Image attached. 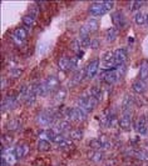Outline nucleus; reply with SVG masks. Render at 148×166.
<instances>
[{"label": "nucleus", "mask_w": 148, "mask_h": 166, "mask_svg": "<svg viewBox=\"0 0 148 166\" xmlns=\"http://www.w3.org/2000/svg\"><path fill=\"white\" fill-rule=\"evenodd\" d=\"M59 84H61V81H59V78L56 75H49L42 84H40V94L42 96H47L48 94H50L52 91H54Z\"/></svg>", "instance_id": "obj_1"}, {"label": "nucleus", "mask_w": 148, "mask_h": 166, "mask_svg": "<svg viewBox=\"0 0 148 166\" xmlns=\"http://www.w3.org/2000/svg\"><path fill=\"white\" fill-rule=\"evenodd\" d=\"M126 73V68L124 65L123 66H119V68H115L113 70H107L104 74H103V80L108 84H114V83H118L124 75Z\"/></svg>", "instance_id": "obj_2"}, {"label": "nucleus", "mask_w": 148, "mask_h": 166, "mask_svg": "<svg viewBox=\"0 0 148 166\" xmlns=\"http://www.w3.org/2000/svg\"><path fill=\"white\" fill-rule=\"evenodd\" d=\"M97 103H98V101L96 100V99H93L91 95H89V96H88V95H82V96H79V99H78V106L82 108L87 114H88V113H92V111L94 110Z\"/></svg>", "instance_id": "obj_3"}, {"label": "nucleus", "mask_w": 148, "mask_h": 166, "mask_svg": "<svg viewBox=\"0 0 148 166\" xmlns=\"http://www.w3.org/2000/svg\"><path fill=\"white\" fill-rule=\"evenodd\" d=\"M54 117H55V116L53 115L52 111H49V110H43V111H40V113L38 114L37 121H38V124H40L42 126H49V125L53 124Z\"/></svg>", "instance_id": "obj_4"}, {"label": "nucleus", "mask_w": 148, "mask_h": 166, "mask_svg": "<svg viewBox=\"0 0 148 166\" xmlns=\"http://www.w3.org/2000/svg\"><path fill=\"white\" fill-rule=\"evenodd\" d=\"M102 64L103 68L107 70H113L117 68L115 61H114V51H107L102 55Z\"/></svg>", "instance_id": "obj_5"}, {"label": "nucleus", "mask_w": 148, "mask_h": 166, "mask_svg": "<svg viewBox=\"0 0 148 166\" xmlns=\"http://www.w3.org/2000/svg\"><path fill=\"white\" fill-rule=\"evenodd\" d=\"M134 129L139 135H147L148 134V120H147L146 115L138 116V119L136 121V125H134Z\"/></svg>", "instance_id": "obj_6"}, {"label": "nucleus", "mask_w": 148, "mask_h": 166, "mask_svg": "<svg viewBox=\"0 0 148 166\" xmlns=\"http://www.w3.org/2000/svg\"><path fill=\"white\" fill-rule=\"evenodd\" d=\"M99 65H101V60L99 59H93L89 64H88L87 69H85V75H87L88 79H93L98 74Z\"/></svg>", "instance_id": "obj_7"}, {"label": "nucleus", "mask_w": 148, "mask_h": 166, "mask_svg": "<svg viewBox=\"0 0 148 166\" xmlns=\"http://www.w3.org/2000/svg\"><path fill=\"white\" fill-rule=\"evenodd\" d=\"M87 116V113L79 108V106H75V108H72V114H70V119L69 121H74V122H80L85 119Z\"/></svg>", "instance_id": "obj_8"}, {"label": "nucleus", "mask_w": 148, "mask_h": 166, "mask_svg": "<svg viewBox=\"0 0 148 166\" xmlns=\"http://www.w3.org/2000/svg\"><path fill=\"white\" fill-rule=\"evenodd\" d=\"M89 13H91L93 16L97 18V16L104 15V14L107 13V9H105L103 2H102V3H93V4H91V6H89Z\"/></svg>", "instance_id": "obj_9"}, {"label": "nucleus", "mask_w": 148, "mask_h": 166, "mask_svg": "<svg viewBox=\"0 0 148 166\" xmlns=\"http://www.w3.org/2000/svg\"><path fill=\"white\" fill-rule=\"evenodd\" d=\"M112 19H113V23L117 25V28H124L127 25V19L121 10L114 11L112 14Z\"/></svg>", "instance_id": "obj_10"}, {"label": "nucleus", "mask_w": 148, "mask_h": 166, "mask_svg": "<svg viewBox=\"0 0 148 166\" xmlns=\"http://www.w3.org/2000/svg\"><path fill=\"white\" fill-rule=\"evenodd\" d=\"M127 60V53L124 49H117L114 51V61H115V65L117 68H119V66H123L124 62Z\"/></svg>", "instance_id": "obj_11"}, {"label": "nucleus", "mask_w": 148, "mask_h": 166, "mask_svg": "<svg viewBox=\"0 0 148 166\" xmlns=\"http://www.w3.org/2000/svg\"><path fill=\"white\" fill-rule=\"evenodd\" d=\"M131 122H132V115L129 111H124L122 114V116L119 117V120H118V124H119V126L123 129V130H129L131 127Z\"/></svg>", "instance_id": "obj_12"}, {"label": "nucleus", "mask_w": 148, "mask_h": 166, "mask_svg": "<svg viewBox=\"0 0 148 166\" xmlns=\"http://www.w3.org/2000/svg\"><path fill=\"white\" fill-rule=\"evenodd\" d=\"M58 68L62 71H69L72 70V59L69 56H62L58 60Z\"/></svg>", "instance_id": "obj_13"}, {"label": "nucleus", "mask_w": 148, "mask_h": 166, "mask_svg": "<svg viewBox=\"0 0 148 166\" xmlns=\"http://www.w3.org/2000/svg\"><path fill=\"white\" fill-rule=\"evenodd\" d=\"M15 104H16V97L15 96H13V95L7 96L4 100L2 101V110L3 111H8V110L13 109L15 106Z\"/></svg>", "instance_id": "obj_14"}, {"label": "nucleus", "mask_w": 148, "mask_h": 166, "mask_svg": "<svg viewBox=\"0 0 148 166\" xmlns=\"http://www.w3.org/2000/svg\"><path fill=\"white\" fill-rule=\"evenodd\" d=\"M67 95H68V92H67V90L65 89H59V90H56V94L54 95V103L58 105V104H62L65 99H67Z\"/></svg>", "instance_id": "obj_15"}, {"label": "nucleus", "mask_w": 148, "mask_h": 166, "mask_svg": "<svg viewBox=\"0 0 148 166\" xmlns=\"http://www.w3.org/2000/svg\"><path fill=\"white\" fill-rule=\"evenodd\" d=\"M139 79L146 83L148 80V61H142L141 64V70H139Z\"/></svg>", "instance_id": "obj_16"}, {"label": "nucleus", "mask_w": 148, "mask_h": 166, "mask_svg": "<svg viewBox=\"0 0 148 166\" xmlns=\"http://www.w3.org/2000/svg\"><path fill=\"white\" fill-rule=\"evenodd\" d=\"M146 83H143L142 80H136L133 84H132V90L136 92V94H143L146 91Z\"/></svg>", "instance_id": "obj_17"}, {"label": "nucleus", "mask_w": 148, "mask_h": 166, "mask_svg": "<svg viewBox=\"0 0 148 166\" xmlns=\"http://www.w3.org/2000/svg\"><path fill=\"white\" fill-rule=\"evenodd\" d=\"M88 156H89V159L94 162H101L104 159V154L101 150H92Z\"/></svg>", "instance_id": "obj_18"}, {"label": "nucleus", "mask_w": 148, "mask_h": 166, "mask_svg": "<svg viewBox=\"0 0 148 166\" xmlns=\"http://www.w3.org/2000/svg\"><path fill=\"white\" fill-rule=\"evenodd\" d=\"M84 78H87V75H85V69H79L75 74H74V76H73V81H72V85H75V84H79Z\"/></svg>", "instance_id": "obj_19"}, {"label": "nucleus", "mask_w": 148, "mask_h": 166, "mask_svg": "<svg viewBox=\"0 0 148 166\" xmlns=\"http://www.w3.org/2000/svg\"><path fill=\"white\" fill-rule=\"evenodd\" d=\"M69 136H70L72 140L79 141V140L83 139V130H82V129H73V130H70V132H69Z\"/></svg>", "instance_id": "obj_20"}, {"label": "nucleus", "mask_w": 148, "mask_h": 166, "mask_svg": "<svg viewBox=\"0 0 148 166\" xmlns=\"http://www.w3.org/2000/svg\"><path fill=\"white\" fill-rule=\"evenodd\" d=\"M117 34H118V31H117L115 28H109V29L105 31V39H107V41L113 43V41L117 39Z\"/></svg>", "instance_id": "obj_21"}, {"label": "nucleus", "mask_w": 148, "mask_h": 166, "mask_svg": "<svg viewBox=\"0 0 148 166\" xmlns=\"http://www.w3.org/2000/svg\"><path fill=\"white\" fill-rule=\"evenodd\" d=\"M89 94H91V96H92L93 99H96L97 101H99L101 99H102V90H101V87L97 86V85H94V86L91 87Z\"/></svg>", "instance_id": "obj_22"}, {"label": "nucleus", "mask_w": 148, "mask_h": 166, "mask_svg": "<svg viewBox=\"0 0 148 166\" xmlns=\"http://www.w3.org/2000/svg\"><path fill=\"white\" fill-rule=\"evenodd\" d=\"M38 150L39 151H43V152L50 151L52 150V144L48 140H39L38 141Z\"/></svg>", "instance_id": "obj_23"}, {"label": "nucleus", "mask_w": 148, "mask_h": 166, "mask_svg": "<svg viewBox=\"0 0 148 166\" xmlns=\"http://www.w3.org/2000/svg\"><path fill=\"white\" fill-rule=\"evenodd\" d=\"M98 20L96 19V18H93V19H89L87 21V24H85V26H87V29L89 30V32H94V31H97V29H98Z\"/></svg>", "instance_id": "obj_24"}, {"label": "nucleus", "mask_w": 148, "mask_h": 166, "mask_svg": "<svg viewBox=\"0 0 148 166\" xmlns=\"http://www.w3.org/2000/svg\"><path fill=\"white\" fill-rule=\"evenodd\" d=\"M14 154H15V156H16L18 159H21V157L26 156V155H25V144H19V145H16V146L14 147Z\"/></svg>", "instance_id": "obj_25"}, {"label": "nucleus", "mask_w": 148, "mask_h": 166, "mask_svg": "<svg viewBox=\"0 0 148 166\" xmlns=\"http://www.w3.org/2000/svg\"><path fill=\"white\" fill-rule=\"evenodd\" d=\"M23 23H24L25 26L32 28V26L35 25V18H34L33 15H30V14H28V15H25V16L23 18Z\"/></svg>", "instance_id": "obj_26"}, {"label": "nucleus", "mask_w": 148, "mask_h": 166, "mask_svg": "<svg viewBox=\"0 0 148 166\" xmlns=\"http://www.w3.org/2000/svg\"><path fill=\"white\" fill-rule=\"evenodd\" d=\"M133 21L136 25H143L146 23V15L142 13H136L133 15Z\"/></svg>", "instance_id": "obj_27"}, {"label": "nucleus", "mask_w": 148, "mask_h": 166, "mask_svg": "<svg viewBox=\"0 0 148 166\" xmlns=\"http://www.w3.org/2000/svg\"><path fill=\"white\" fill-rule=\"evenodd\" d=\"M80 46L87 49V48H91V44H92V39L89 38V35H84V36H80Z\"/></svg>", "instance_id": "obj_28"}, {"label": "nucleus", "mask_w": 148, "mask_h": 166, "mask_svg": "<svg viewBox=\"0 0 148 166\" xmlns=\"http://www.w3.org/2000/svg\"><path fill=\"white\" fill-rule=\"evenodd\" d=\"M58 129L61 132L63 131H67V130H70V121L68 120H62V121H59L58 124Z\"/></svg>", "instance_id": "obj_29"}, {"label": "nucleus", "mask_w": 148, "mask_h": 166, "mask_svg": "<svg viewBox=\"0 0 148 166\" xmlns=\"http://www.w3.org/2000/svg\"><path fill=\"white\" fill-rule=\"evenodd\" d=\"M3 157L7 160V162H8V164H14V162L18 160V157H16V156H15V154H14V150L8 151V152H7V155H4Z\"/></svg>", "instance_id": "obj_30"}, {"label": "nucleus", "mask_w": 148, "mask_h": 166, "mask_svg": "<svg viewBox=\"0 0 148 166\" xmlns=\"http://www.w3.org/2000/svg\"><path fill=\"white\" fill-rule=\"evenodd\" d=\"M132 103H133L132 97H131L129 95H124L123 101H122V106H123V109H124V110H129V106L132 105Z\"/></svg>", "instance_id": "obj_31"}, {"label": "nucleus", "mask_w": 148, "mask_h": 166, "mask_svg": "<svg viewBox=\"0 0 148 166\" xmlns=\"http://www.w3.org/2000/svg\"><path fill=\"white\" fill-rule=\"evenodd\" d=\"M14 35L15 36H18L20 40H25L26 39V30L24 29V28H19V29H16L15 30V32H14Z\"/></svg>", "instance_id": "obj_32"}, {"label": "nucleus", "mask_w": 148, "mask_h": 166, "mask_svg": "<svg viewBox=\"0 0 148 166\" xmlns=\"http://www.w3.org/2000/svg\"><path fill=\"white\" fill-rule=\"evenodd\" d=\"M89 145H91V147H92L93 150H102V149H103L102 143H101L99 139H93V140H91Z\"/></svg>", "instance_id": "obj_33"}, {"label": "nucleus", "mask_w": 148, "mask_h": 166, "mask_svg": "<svg viewBox=\"0 0 148 166\" xmlns=\"http://www.w3.org/2000/svg\"><path fill=\"white\" fill-rule=\"evenodd\" d=\"M64 140H67V139H65V136H64L63 134H56V135L54 136V139H53L52 141H53V143H54V144H55V145L58 146L59 144H62V143H63Z\"/></svg>", "instance_id": "obj_34"}, {"label": "nucleus", "mask_w": 148, "mask_h": 166, "mask_svg": "<svg viewBox=\"0 0 148 166\" xmlns=\"http://www.w3.org/2000/svg\"><path fill=\"white\" fill-rule=\"evenodd\" d=\"M141 6H143V3H142V2H132V3L129 4L131 11H133V13H136L137 10H139Z\"/></svg>", "instance_id": "obj_35"}, {"label": "nucleus", "mask_w": 148, "mask_h": 166, "mask_svg": "<svg viewBox=\"0 0 148 166\" xmlns=\"http://www.w3.org/2000/svg\"><path fill=\"white\" fill-rule=\"evenodd\" d=\"M99 140H101V143H102V146H103V149H109L110 147V140L107 138V136H101L99 138Z\"/></svg>", "instance_id": "obj_36"}, {"label": "nucleus", "mask_w": 148, "mask_h": 166, "mask_svg": "<svg viewBox=\"0 0 148 166\" xmlns=\"http://www.w3.org/2000/svg\"><path fill=\"white\" fill-rule=\"evenodd\" d=\"M19 127H20L19 121H18L16 119H13V120L10 121V124H9V129H10V130H13V131H16Z\"/></svg>", "instance_id": "obj_37"}, {"label": "nucleus", "mask_w": 148, "mask_h": 166, "mask_svg": "<svg viewBox=\"0 0 148 166\" xmlns=\"http://www.w3.org/2000/svg\"><path fill=\"white\" fill-rule=\"evenodd\" d=\"M21 74H23V70H21L20 68H14V69L10 70V75H11L13 78H19Z\"/></svg>", "instance_id": "obj_38"}, {"label": "nucleus", "mask_w": 148, "mask_h": 166, "mask_svg": "<svg viewBox=\"0 0 148 166\" xmlns=\"http://www.w3.org/2000/svg\"><path fill=\"white\" fill-rule=\"evenodd\" d=\"M70 146H72V143H70L69 140H64L62 144L58 145V147H61V149H63V150H67V149L70 147Z\"/></svg>", "instance_id": "obj_39"}, {"label": "nucleus", "mask_w": 148, "mask_h": 166, "mask_svg": "<svg viewBox=\"0 0 148 166\" xmlns=\"http://www.w3.org/2000/svg\"><path fill=\"white\" fill-rule=\"evenodd\" d=\"M101 46V41H99V39H92V44H91V48L92 49H98Z\"/></svg>", "instance_id": "obj_40"}, {"label": "nucleus", "mask_w": 148, "mask_h": 166, "mask_svg": "<svg viewBox=\"0 0 148 166\" xmlns=\"http://www.w3.org/2000/svg\"><path fill=\"white\" fill-rule=\"evenodd\" d=\"M79 48H80V43H79V40H73L72 41V49L74 50V51H79Z\"/></svg>", "instance_id": "obj_41"}, {"label": "nucleus", "mask_w": 148, "mask_h": 166, "mask_svg": "<svg viewBox=\"0 0 148 166\" xmlns=\"http://www.w3.org/2000/svg\"><path fill=\"white\" fill-rule=\"evenodd\" d=\"M103 4H104V6H105L107 11L112 10V9H113V6H114V3H113V2H110V0H107V2H103Z\"/></svg>", "instance_id": "obj_42"}, {"label": "nucleus", "mask_w": 148, "mask_h": 166, "mask_svg": "<svg viewBox=\"0 0 148 166\" xmlns=\"http://www.w3.org/2000/svg\"><path fill=\"white\" fill-rule=\"evenodd\" d=\"M13 41H14V43H15L16 45H21V44L24 43L23 40H20V39H19L18 36H15V35H13Z\"/></svg>", "instance_id": "obj_43"}, {"label": "nucleus", "mask_w": 148, "mask_h": 166, "mask_svg": "<svg viewBox=\"0 0 148 166\" xmlns=\"http://www.w3.org/2000/svg\"><path fill=\"white\" fill-rule=\"evenodd\" d=\"M5 85H8V81H7L5 78H2V89H3V90L5 89Z\"/></svg>", "instance_id": "obj_44"}, {"label": "nucleus", "mask_w": 148, "mask_h": 166, "mask_svg": "<svg viewBox=\"0 0 148 166\" xmlns=\"http://www.w3.org/2000/svg\"><path fill=\"white\" fill-rule=\"evenodd\" d=\"M146 23H147V25H148V14L146 15Z\"/></svg>", "instance_id": "obj_45"}]
</instances>
